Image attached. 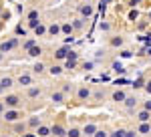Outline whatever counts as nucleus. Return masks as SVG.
Here are the masks:
<instances>
[{
    "instance_id": "nucleus-6",
    "label": "nucleus",
    "mask_w": 151,
    "mask_h": 137,
    "mask_svg": "<svg viewBox=\"0 0 151 137\" xmlns=\"http://www.w3.org/2000/svg\"><path fill=\"white\" fill-rule=\"evenodd\" d=\"M123 103L127 105V109H133V107H135V103H137V99H135V97H127Z\"/></svg>"
},
{
    "instance_id": "nucleus-7",
    "label": "nucleus",
    "mask_w": 151,
    "mask_h": 137,
    "mask_svg": "<svg viewBox=\"0 0 151 137\" xmlns=\"http://www.w3.org/2000/svg\"><path fill=\"white\" fill-rule=\"evenodd\" d=\"M8 87H12V79H8V77H6V79L0 81V89H8Z\"/></svg>"
},
{
    "instance_id": "nucleus-22",
    "label": "nucleus",
    "mask_w": 151,
    "mask_h": 137,
    "mask_svg": "<svg viewBox=\"0 0 151 137\" xmlns=\"http://www.w3.org/2000/svg\"><path fill=\"white\" fill-rule=\"evenodd\" d=\"M45 32V26H36V34H42Z\"/></svg>"
},
{
    "instance_id": "nucleus-8",
    "label": "nucleus",
    "mask_w": 151,
    "mask_h": 137,
    "mask_svg": "<svg viewBox=\"0 0 151 137\" xmlns=\"http://www.w3.org/2000/svg\"><path fill=\"white\" fill-rule=\"evenodd\" d=\"M139 121L141 123H147V121H149V111H141L139 113Z\"/></svg>"
},
{
    "instance_id": "nucleus-1",
    "label": "nucleus",
    "mask_w": 151,
    "mask_h": 137,
    "mask_svg": "<svg viewBox=\"0 0 151 137\" xmlns=\"http://www.w3.org/2000/svg\"><path fill=\"white\" fill-rule=\"evenodd\" d=\"M18 103H20V97H18V95H8V97L4 99V105H6V107H16Z\"/></svg>"
},
{
    "instance_id": "nucleus-2",
    "label": "nucleus",
    "mask_w": 151,
    "mask_h": 137,
    "mask_svg": "<svg viewBox=\"0 0 151 137\" xmlns=\"http://www.w3.org/2000/svg\"><path fill=\"white\" fill-rule=\"evenodd\" d=\"M125 99H127V95H125L123 91H115V93H113V101H117V103H123Z\"/></svg>"
},
{
    "instance_id": "nucleus-18",
    "label": "nucleus",
    "mask_w": 151,
    "mask_h": 137,
    "mask_svg": "<svg viewBox=\"0 0 151 137\" xmlns=\"http://www.w3.org/2000/svg\"><path fill=\"white\" fill-rule=\"evenodd\" d=\"M48 30H50V34H57V32H58V26H57V24H52Z\"/></svg>"
},
{
    "instance_id": "nucleus-3",
    "label": "nucleus",
    "mask_w": 151,
    "mask_h": 137,
    "mask_svg": "<svg viewBox=\"0 0 151 137\" xmlns=\"http://www.w3.org/2000/svg\"><path fill=\"white\" fill-rule=\"evenodd\" d=\"M6 121H16V119H20V113L18 111H6Z\"/></svg>"
},
{
    "instance_id": "nucleus-14",
    "label": "nucleus",
    "mask_w": 151,
    "mask_h": 137,
    "mask_svg": "<svg viewBox=\"0 0 151 137\" xmlns=\"http://www.w3.org/2000/svg\"><path fill=\"white\" fill-rule=\"evenodd\" d=\"M69 137H81V131H79V129H70Z\"/></svg>"
},
{
    "instance_id": "nucleus-21",
    "label": "nucleus",
    "mask_w": 151,
    "mask_h": 137,
    "mask_svg": "<svg viewBox=\"0 0 151 137\" xmlns=\"http://www.w3.org/2000/svg\"><path fill=\"white\" fill-rule=\"evenodd\" d=\"M95 137H107V133H105V131H97V133H95Z\"/></svg>"
},
{
    "instance_id": "nucleus-24",
    "label": "nucleus",
    "mask_w": 151,
    "mask_h": 137,
    "mask_svg": "<svg viewBox=\"0 0 151 137\" xmlns=\"http://www.w3.org/2000/svg\"><path fill=\"white\" fill-rule=\"evenodd\" d=\"M149 109H151V103L147 101V103H145V111H149Z\"/></svg>"
},
{
    "instance_id": "nucleus-12",
    "label": "nucleus",
    "mask_w": 151,
    "mask_h": 137,
    "mask_svg": "<svg viewBox=\"0 0 151 137\" xmlns=\"http://www.w3.org/2000/svg\"><path fill=\"white\" fill-rule=\"evenodd\" d=\"M52 101L55 103H63V93H52Z\"/></svg>"
},
{
    "instance_id": "nucleus-23",
    "label": "nucleus",
    "mask_w": 151,
    "mask_h": 137,
    "mask_svg": "<svg viewBox=\"0 0 151 137\" xmlns=\"http://www.w3.org/2000/svg\"><path fill=\"white\" fill-rule=\"evenodd\" d=\"M111 137H123V131H115V133H113Z\"/></svg>"
},
{
    "instance_id": "nucleus-16",
    "label": "nucleus",
    "mask_w": 151,
    "mask_h": 137,
    "mask_svg": "<svg viewBox=\"0 0 151 137\" xmlns=\"http://www.w3.org/2000/svg\"><path fill=\"white\" fill-rule=\"evenodd\" d=\"M149 129H151V127L147 125V123H143V125L139 127V131H141V133H147V131H149Z\"/></svg>"
},
{
    "instance_id": "nucleus-11",
    "label": "nucleus",
    "mask_w": 151,
    "mask_h": 137,
    "mask_svg": "<svg viewBox=\"0 0 151 137\" xmlns=\"http://www.w3.org/2000/svg\"><path fill=\"white\" fill-rule=\"evenodd\" d=\"M81 14H83V16H89V14H93V8L87 4V6H83V8H81Z\"/></svg>"
},
{
    "instance_id": "nucleus-13",
    "label": "nucleus",
    "mask_w": 151,
    "mask_h": 137,
    "mask_svg": "<svg viewBox=\"0 0 151 137\" xmlns=\"http://www.w3.org/2000/svg\"><path fill=\"white\" fill-rule=\"evenodd\" d=\"M42 71H45V65H42V63H36L35 65V73H42Z\"/></svg>"
},
{
    "instance_id": "nucleus-5",
    "label": "nucleus",
    "mask_w": 151,
    "mask_h": 137,
    "mask_svg": "<svg viewBox=\"0 0 151 137\" xmlns=\"http://www.w3.org/2000/svg\"><path fill=\"white\" fill-rule=\"evenodd\" d=\"M83 131H85V135H93V133H97V127H95L93 123H89V125L85 127Z\"/></svg>"
},
{
    "instance_id": "nucleus-17",
    "label": "nucleus",
    "mask_w": 151,
    "mask_h": 137,
    "mask_svg": "<svg viewBox=\"0 0 151 137\" xmlns=\"http://www.w3.org/2000/svg\"><path fill=\"white\" fill-rule=\"evenodd\" d=\"M28 95H30V97H36V95H40V89H30Z\"/></svg>"
},
{
    "instance_id": "nucleus-25",
    "label": "nucleus",
    "mask_w": 151,
    "mask_h": 137,
    "mask_svg": "<svg viewBox=\"0 0 151 137\" xmlns=\"http://www.w3.org/2000/svg\"><path fill=\"white\" fill-rule=\"evenodd\" d=\"M147 91L151 93V81H149V83H147Z\"/></svg>"
},
{
    "instance_id": "nucleus-10",
    "label": "nucleus",
    "mask_w": 151,
    "mask_h": 137,
    "mask_svg": "<svg viewBox=\"0 0 151 137\" xmlns=\"http://www.w3.org/2000/svg\"><path fill=\"white\" fill-rule=\"evenodd\" d=\"M48 133H50V129H48V127H45V125H38V135H48Z\"/></svg>"
},
{
    "instance_id": "nucleus-15",
    "label": "nucleus",
    "mask_w": 151,
    "mask_h": 137,
    "mask_svg": "<svg viewBox=\"0 0 151 137\" xmlns=\"http://www.w3.org/2000/svg\"><path fill=\"white\" fill-rule=\"evenodd\" d=\"M38 125H40V119L32 117V119H30V127H38Z\"/></svg>"
},
{
    "instance_id": "nucleus-4",
    "label": "nucleus",
    "mask_w": 151,
    "mask_h": 137,
    "mask_svg": "<svg viewBox=\"0 0 151 137\" xmlns=\"http://www.w3.org/2000/svg\"><path fill=\"white\" fill-rule=\"evenodd\" d=\"M18 83H20V85H24V87H28V85L32 83V79H30L28 75H20V77H18Z\"/></svg>"
},
{
    "instance_id": "nucleus-20",
    "label": "nucleus",
    "mask_w": 151,
    "mask_h": 137,
    "mask_svg": "<svg viewBox=\"0 0 151 137\" xmlns=\"http://www.w3.org/2000/svg\"><path fill=\"white\" fill-rule=\"evenodd\" d=\"M30 55H32V57H36V55H40V48H32V50H30Z\"/></svg>"
},
{
    "instance_id": "nucleus-9",
    "label": "nucleus",
    "mask_w": 151,
    "mask_h": 137,
    "mask_svg": "<svg viewBox=\"0 0 151 137\" xmlns=\"http://www.w3.org/2000/svg\"><path fill=\"white\" fill-rule=\"evenodd\" d=\"M91 93H89V89L87 87H81V91H79V99H87Z\"/></svg>"
},
{
    "instance_id": "nucleus-19",
    "label": "nucleus",
    "mask_w": 151,
    "mask_h": 137,
    "mask_svg": "<svg viewBox=\"0 0 151 137\" xmlns=\"http://www.w3.org/2000/svg\"><path fill=\"white\" fill-rule=\"evenodd\" d=\"M50 73H52V75H58V73H60V67H52V68H50Z\"/></svg>"
}]
</instances>
